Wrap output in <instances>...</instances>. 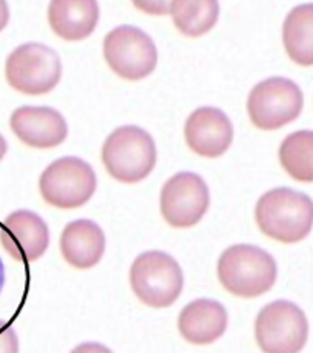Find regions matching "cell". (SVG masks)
<instances>
[{"label":"cell","mask_w":313,"mask_h":353,"mask_svg":"<svg viewBox=\"0 0 313 353\" xmlns=\"http://www.w3.org/2000/svg\"><path fill=\"white\" fill-rule=\"evenodd\" d=\"M278 267L270 253L252 244L228 247L218 261V278L238 298H258L275 285Z\"/></svg>","instance_id":"2"},{"label":"cell","mask_w":313,"mask_h":353,"mask_svg":"<svg viewBox=\"0 0 313 353\" xmlns=\"http://www.w3.org/2000/svg\"><path fill=\"white\" fill-rule=\"evenodd\" d=\"M3 284H5V270H3L2 259H0V292L3 289Z\"/></svg>","instance_id":"24"},{"label":"cell","mask_w":313,"mask_h":353,"mask_svg":"<svg viewBox=\"0 0 313 353\" xmlns=\"http://www.w3.org/2000/svg\"><path fill=\"white\" fill-rule=\"evenodd\" d=\"M97 178L93 167L81 158L65 156L43 170L39 190L48 205L61 210H73L93 198Z\"/></svg>","instance_id":"6"},{"label":"cell","mask_w":313,"mask_h":353,"mask_svg":"<svg viewBox=\"0 0 313 353\" xmlns=\"http://www.w3.org/2000/svg\"><path fill=\"white\" fill-rule=\"evenodd\" d=\"M0 244L17 263L37 261L50 245L47 222L30 210L12 212L0 225Z\"/></svg>","instance_id":"11"},{"label":"cell","mask_w":313,"mask_h":353,"mask_svg":"<svg viewBox=\"0 0 313 353\" xmlns=\"http://www.w3.org/2000/svg\"><path fill=\"white\" fill-rule=\"evenodd\" d=\"M255 221L267 238L281 244H296L312 232V198L289 187L273 188L259 198Z\"/></svg>","instance_id":"1"},{"label":"cell","mask_w":313,"mask_h":353,"mask_svg":"<svg viewBox=\"0 0 313 353\" xmlns=\"http://www.w3.org/2000/svg\"><path fill=\"white\" fill-rule=\"evenodd\" d=\"M99 16V5L94 0H54L48 6L51 30L68 42H79L93 34Z\"/></svg>","instance_id":"16"},{"label":"cell","mask_w":313,"mask_h":353,"mask_svg":"<svg viewBox=\"0 0 313 353\" xmlns=\"http://www.w3.org/2000/svg\"><path fill=\"white\" fill-rule=\"evenodd\" d=\"M8 21H10V8L8 5H6V2L0 0V31L8 25Z\"/></svg>","instance_id":"22"},{"label":"cell","mask_w":313,"mask_h":353,"mask_svg":"<svg viewBox=\"0 0 313 353\" xmlns=\"http://www.w3.org/2000/svg\"><path fill=\"white\" fill-rule=\"evenodd\" d=\"M59 245L67 264L87 270L101 263L105 253V233L94 221L77 219L63 228Z\"/></svg>","instance_id":"15"},{"label":"cell","mask_w":313,"mask_h":353,"mask_svg":"<svg viewBox=\"0 0 313 353\" xmlns=\"http://www.w3.org/2000/svg\"><path fill=\"white\" fill-rule=\"evenodd\" d=\"M313 133L301 130L285 137L279 147V162L298 182H313Z\"/></svg>","instance_id":"19"},{"label":"cell","mask_w":313,"mask_h":353,"mask_svg":"<svg viewBox=\"0 0 313 353\" xmlns=\"http://www.w3.org/2000/svg\"><path fill=\"white\" fill-rule=\"evenodd\" d=\"M210 207V192L196 173L172 176L161 190V213L168 225L190 228L204 218Z\"/></svg>","instance_id":"10"},{"label":"cell","mask_w":313,"mask_h":353,"mask_svg":"<svg viewBox=\"0 0 313 353\" xmlns=\"http://www.w3.org/2000/svg\"><path fill=\"white\" fill-rule=\"evenodd\" d=\"M6 150H8V145H6V141L5 137L0 134V161L3 159V156L6 154Z\"/></svg>","instance_id":"23"},{"label":"cell","mask_w":313,"mask_h":353,"mask_svg":"<svg viewBox=\"0 0 313 353\" xmlns=\"http://www.w3.org/2000/svg\"><path fill=\"white\" fill-rule=\"evenodd\" d=\"M103 57L114 74L128 82H138L154 71L158 48L145 31L122 25L103 39Z\"/></svg>","instance_id":"9"},{"label":"cell","mask_w":313,"mask_h":353,"mask_svg":"<svg viewBox=\"0 0 313 353\" xmlns=\"http://www.w3.org/2000/svg\"><path fill=\"white\" fill-rule=\"evenodd\" d=\"M130 284L142 304L167 309L181 296L184 274L178 261L159 250L141 253L130 269Z\"/></svg>","instance_id":"4"},{"label":"cell","mask_w":313,"mask_h":353,"mask_svg":"<svg viewBox=\"0 0 313 353\" xmlns=\"http://www.w3.org/2000/svg\"><path fill=\"white\" fill-rule=\"evenodd\" d=\"M10 127L19 141L39 150L59 147L68 136L63 116L50 107L17 108L10 117Z\"/></svg>","instance_id":"13"},{"label":"cell","mask_w":313,"mask_h":353,"mask_svg":"<svg viewBox=\"0 0 313 353\" xmlns=\"http://www.w3.org/2000/svg\"><path fill=\"white\" fill-rule=\"evenodd\" d=\"M170 12L181 34L201 37L216 25L219 3L216 0H174Z\"/></svg>","instance_id":"18"},{"label":"cell","mask_w":313,"mask_h":353,"mask_svg":"<svg viewBox=\"0 0 313 353\" xmlns=\"http://www.w3.org/2000/svg\"><path fill=\"white\" fill-rule=\"evenodd\" d=\"M304 96L298 85L285 77H269L253 87L247 111L253 125L263 132L289 125L301 114Z\"/></svg>","instance_id":"7"},{"label":"cell","mask_w":313,"mask_h":353,"mask_svg":"<svg viewBox=\"0 0 313 353\" xmlns=\"http://www.w3.org/2000/svg\"><path fill=\"white\" fill-rule=\"evenodd\" d=\"M0 353H19L17 333L2 319H0Z\"/></svg>","instance_id":"20"},{"label":"cell","mask_w":313,"mask_h":353,"mask_svg":"<svg viewBox=\"0 0 313 353\" xmlns=\"http://www.w3.org/2000/svg\"><path fill=\"white\" fill-rule=\"evenodd\" d=\"M255 338L264 353H299L307 343L309 321L296 304L273 301L258 313Z\"/></svg>","instance_id":"8"},{"label":"cell","mask_w":313,"mask_h":353,"mask_svg":"<svg viewBox=\"0 0 313 353\" xmlns=\"http://www.w3.org/2000/svg\"><path fill=\"white\" fill-rule=\"evenodd\" d=\"M158 150L152 134L141 127L116 128L102 145V163L113 179L136 184L153 172Z\"/></svg>","instance_id":"3"},{"label":"cell","mask_w":313,"mask_h":353,"mask_svg":"<svg viewBox=\"0 0 313 353\" xmlns=\"http://www.w3.org/2000/svg\"><path fill=\"white\" fill-rule=\"evenodd\" d=\"M228 316L225 307L214 299L201 298L181 310L178 329L187 343L208 345L224 335Z\"/></svg>","instance_id":"14"},{"label":"cell","mask_w":313,"mask_h":353,"mask_svg":"<svg viewBox=\"0 0 313 353\" xmlns=\"http://www.w3.org/2000/svg\"><path fill=\"white\" fill-rule=\"evenodd\" d=\"M313 5H301L287 14L283 41L287 54L301 67L313 65Z\"/></svg>","instance_id":"17"},{"label":"cell","mask_w":313,"mask_h":353,"mask_svg":"<svg viewBox=\"0 0 313 353\" xmlns=\"http://www.w3.org/2000/svg\"><path fill=\"white\" fill-rule=\"evenodd\" d=\"M188 148L202 158H219L233 142V125L224 111L201 107L188 116L184 127Z\"/></svg>","instance_id":"12"},{"label":"cell","mask_w":313,"mask_h":353,"mask_svg":"<svg viewBox=\"0 0 313 353\" xmlns=\"http://www.w3.org/2000/svg\"><path fill=\"white\" fill-rule=\"evenodd\" d=\"M5 77L17 93L27 96L48 94L61 82V57L53 48L43 43L19 45L6 59Z\"/></svg>","instance_id":"5"},{"label":"cell","mask_w":313,"mask_h":353,"mask_svg":"<svg viewBox=\"0 0 313 353\" xmlns=\"http://www.w3.org/2000/svg\"><path fill=\"white\" fill-rule=\"evenodd\" d=\"M70 353H113L107 345L99 343H83L74 347Z\"/></svg>","instance_id":"21"}]
</instances>
